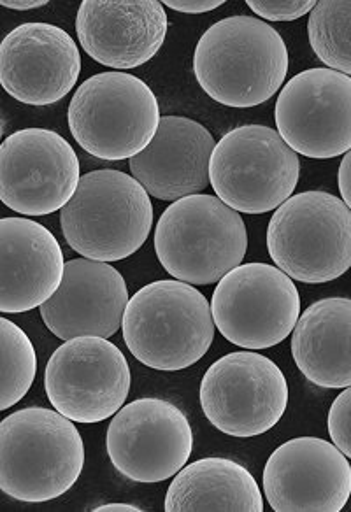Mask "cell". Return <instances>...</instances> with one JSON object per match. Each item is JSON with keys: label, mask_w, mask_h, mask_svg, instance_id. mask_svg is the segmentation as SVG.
I'll use <instances>...</instances> for the list:
<instances>
[{"label": "cell", "mask_w": 351, "mask_h": 512, "mask_svg": "<svg viewBox=\"0 0 351 512\" xmlns=\"http://www.w3.org/2000/svg\"><path fill=\"white\" fill-rule=\"evenodd\" d=\"M194 74L211 99L227 107H255L280 90L288 50L280 32L253 16H230L195 46Z\"/></svg>", "instance_id": "6da1fadb"}, {"label": "cell", "mask_w": 351, "mask_h": 512, "mask_svg": "<svg viewBox=\"0 0 351 512\" xmlns=\"http://www.w3.org/2000/svg\"><path fill=\"white\" fill-rule=\"evenodd\" d=\"M85 467V442L57 409L25 407L0 423V490L41 504L62 497Z\"/></svg>", "instance_id": "7a4b0ae2"}, {"label": "cell", "mask_w": 351, "mask_h": 512, "mask_svg": "<svg viewBox=\"0 0 351 512\" xmlns=\"http://www.w3.org/2000/svg\"><path fill=\"white\" fill-rule=\"evenodd\" d=\"M123 341L136 360L155 370L188 369L215 341L211 304L194 285L160 279L129 300Z\"/></svg>", "instance_id": "3957f363"}, {"label": "cell", "mask_w": 351, "mask_h": 512, "mask_svg": "<svg viewBox=\"0 0 351 512\" xmlns=\"http://www.w3.org/2000/svg\"><path fill=\"white\" fill-rule=\"evenodd\" d=\"M65 241L97 262H120L141 249L153 227L150 193L134 176L104 169L81 176L60 211Z\"/></svg>", "instance_id": "277c9868"}, {"label": "cell", "mask_w": 351, "mask_h": 512, "mask_svg": "<svg viewBox=\"0 0 351 512\" xmlns=\"http://www.w3.org/2000/svg\"><path fill=\"white\" fill-rule=\"evenodd\" d=\"M248 232L243 216L215 195L172 202L155 228L158 262L188 285L218 283L243 262Z\"/></svg>", "instance_id": "5b68a950"}, {"label": "cell", "mask_w": 351, "mask_h": 512, "mask_svg": "<svg viewBox=\"0 0 351 512\" xmlns=\"http://www.w3.org/2000/svg\"><path fill=\"white\" fill-rule=\"evenodd\" d=\"M267 249L278 269L323 285L351 269V209L329 192H302L281 204L267 227Z\"/></svg>", "instance_id": "8992f818"}, {"label": "cell", "mask_w": 351, "mask_h": 512, "mask_svg": "<svg viewBox=\"0 0 351 512\" xmlns=\"http://www.w3.org/2000/svg\"><path fill=\"white\" fill-rule=\"evenodd\" d=\"M76 143L95 158L118 162L139 155L160 125L155 93L127 72H101L79 86L67 111Z\"/></svg>", "instance_id": "52a82bcc"}, {"label": "cell", "mask_w": 351, "mask_h": 512, "mask_svg": "<svg viewBox=\"0 0 351 512\" xmlns=\"http://www.w3.org/2000/svg\"><path fill=\"white\" fill-rule=\"evenodd\" d=\"M301 176L299 157L278 130L243 125L216 143L209 181L216 197L237 213L266 214L285 204Z\"/></svg>", "instance_id": "ba28073f"}, {"label": "cell", "mask_w": 351, "mask_h": 512, "mask_svg": "<svg viewBox=\"0 0 351 512\" xmlns=\"http://www.w3.org/2000/svg\"><path fill=\"white\" fill-rule=\"evenodd\" d=\"M211 313L220 334L244 349H267L285 341L301 318L294 279L274 265L244 264L218 281Z\"/></svg>", "instance_id": "9c48e42d"}, {"label": "cell", "mask_w": 351, "mask_h": 512, "mask_svg": "<svg viewBox=\"0 0 351 512\" xmlns=\"http://www.w3.org/2000/svg\"><path fill=\"white\" fill-rule=\"evenodd\" d=\"M201 406L209 423L225 435L251 439L266 434L287 411V377L267 356L230 353L202 377Z\"/></svg>", "instance_id": "30bf717a"}, {"label": "cell", "mask_w": 351, "mask_h": 512, "mask_svg": "<svg viewBox=\"0 0 351 512\" xmlns=\"http://www.w3.org/2000/svg\"><path fill=\"white\" fill-rule=\"evenodd\" d=\"M130 367L122 349L102 337H76L51 355L44 388L65 418L95 425L122 409L130 393Z\"/></svg>", "instance_id": "8fae6325"}, {"label": "cell", "mask_w": 351, "mask_h": 512, "mask_svg": "<svg viewBox=\"0 0 351 512\" xmlns=\"http://www.w3.org/2000/svg\"><path fill=\"white\" fill-rule=\"evenodd\" d=\"M109 460L134 483H162L190 460L194 432L180 407L144 397L113 416L106 434Z\"/></svg>", "instance_id": "7c38bea8"}, {"label": "cell", "mask_w": 351, "mask_h": 512, "mask_svg": "<svg viewBox=\"0 0 351 512\" xmlns=\"http://www.w3.org/2000/svg\"><path fill=\"white\" fill-rule=\"evenodd\" d=\"M79 181L78 155L55 130L23 128L0 146V199L15 213L62 211Z\"/></svg>", "instance_id": "4fadbf2b"}, {"label": "cell", "mask_w": 351, "mask_h": 512, "mask_svg": "<svg viewBox=\"0 0 351 512\" xmlns=\"http://www.w3.org/2000/svg\"><path fill=\"white\" fill-rule=\"evenodd\" d=\"M281 139L302 157L329 160L351 150V76L316 67L281 88L274 109Z\"/></svg>", "instance_id": "5bb4252c"}, {"label": "cell", "mask_w": 351, "mask_h": 512, "mask_svg": "<svg viewBox=\"0 0 351 512\" xmlns=\"http://www.w3.org/2000/svg\"><path fill=\"white\" fill-rule=\"evenodd\" d=\"M262 481L276 512H339L351 497L348 456L318 437H297L274 449Z\"/></svg>", "instance_id": "9a60e30c"}, {"label": "cell", "mask_w": 351, "mask_h": 512, "mask_svg": "<svg viewBox=\"0 0 351 512\" xmlns=\"http://www.w3.org/2000/svg\"><path fill=\"white\" fill-rule=\"evenodd\" d=\"M81 55L71 34L51 23H23L0 44V83L13 99L50 106L78 83Z\"/></svg>", "instance_id": "2e32d148"}, {"label": "cell", "mask_w": 351, "mask_h": 512, "mask_svg": "<svg viewBox=\"0 0 351 512\" xmlns=\"http://www.w3.org/2000/svg\"><path fill=\"white\" fill-rule=\"evenodd\" d=\"M129 300L127 283L113 265L76 258L65 262L62 283L39 311L44 325L62 341L109 339L122 328Z\"/></svg>", "instance_id": "e0dca14e"}, {"label": "cell", "mask_w": 351, "mask_h": 512, "mask_svg": "<svg viewBox=\"0 0 351 512\" xmlns=\"http://www.w3.org/2000/svg\"><path fill=\"white\" fill-rule=\"evenodd\" d=\"M76 32L97 64L127 71L155 58L169 32V18L157 0H85Z\"/></svg>", "instance_id": "ac0fdd59"}, {"label": "cell", "mask_w": 351, "mask_h": 512, "mask_svg": "<svg viewBox=\"0 0 351 512\" xmlns=\"http://www.w3.org/2000/svg\"><path fill=\"white\" fill-rule=\"evenodd\" d=\"M215 137L208 128L183 116H162L157 134L130 158L132 176L158 200L185 199L208 188Z\"/></svg>", "instance_id": "d6986e66"}, {"label": "cell", "mask_w": 351, "mask_h": 512, "mask_svg": "<svg viewBox=\"0 0 351 512\" xmlns=\"http://www.w3.org/2000/svg\"><path fill=\"white\" fill-rule=\"evenodd\" d=\"M65 260L57 237L29 218L0 221V313H29L55 295Z\"/></svg>", "instance_id": "ffe728a7"}, {"label": "cell", "mask_w": 351, "mask_h": 512, "mask_svg": "<svg viewBox=\"0 0 351 512\" xmlns=\"http://www.w3.org/2000/svg\"><path fill=\"white\" fill-rule=\"evenodd\" d=\"M292 356L309 383L327 390L351 386V299L311 304L295 325Z\"/></svg>", "instance_id": "44dd1931"}, {"label": "cell", "mask_w": 351, "mask_h": 512, "mask_svg": "<svg viewBox=\"0 0 351 512\" xmlns=\"http://www.w3.org/2000/svg\"><path fill=\"white\" fill-rule=\"evenodd\" d=\"M167 512H262L264 497L255 477L229 458H202L174 476L165 495Z\"/></svg>", "instance_id": "7402d4cb"}, {"label": "cell", "mask_w": 351, "mask_h": 512, "mask_svg": "<svg viewBox=\"0 0 351 512\" xmlns=\"http://www.w3.org/2000/svg\"><path fill=\"white\" fill-rule=\"evenodd\" d=\"M309 44L332 71L351 76V2H316L308 22Z\"/></svg>", "instance_id": "603a6c76"}, {"label": "cell", "mask_w": 351, "mask_h": 512, "mask_svg": "<svg viewBox=\"0 0 351 512\" xmlns=\"http://www.w3.org/2000/svg\"><path fill=\"white\" fill-rule=\"evenodd\" d=\"M0 349V411H8L32 388L37 374V356L29 335L8 318L0 320Z\"/></svg>", "instance_id": "cb8c5ba5"}, {"label": "cell", "mask_w": 351, "mask_h": 512, "mask_svg": "<svg viewBox=\"0 0 351 512\" xmlns=\"http://www.w3.org/2000/svg\"><path fill=\"white\" fill-rule=\"evenodd\" d=\"M253 15L267 22H294L315 9V0H248Z\"/></svg>", "instance_id": "d4e9b609"}, {"label": "cell", "mask_w": 351, "mask_h": 512, "mask_svg": "<svg viewBox=\"0 0 351 512\" xmlns=\"http://www.w3.org/2000/svg\"><path fill=\"white\" fill-rule=\"evenodd\" d=\"M327 423L332 442L351 458V386L332 402Z\"/></svg>", "instance_id": "484cf974"}, {"label": "cell", "mask_w": 351, "mask_h": 512, "mask_svg": "<svg viewBox=\"0 0 351 512\" xmlns=\"http://www.w3.org/2000/svg\"><path fill=\"white\" fill-rule=\"evenodd\" d=\"M162 4L178 13L202 15V13H209L213 9L220 8L225 2L223 0H165Z\"/></svg>", "instance_id": "4316f807"}, {"label": "cell", "mask_w": 351, "mask_h": 512, "mask_svg": "<svg viewBox=\"0 0 351 512\" xmlns=\"http://www.w3.org/2000/svg\"><path fill=\"white\" fill-rule=\"evenodd\" d=\"M339 192L344 204L351 209V150L344 155L343 162L339 165Z\"/></svg>", "instance_id": "83f0119b"}, {"label": "cell", "mask_w": 351, "mask_h": 512, "mask_svg": "<svg viewBox=\"0 0 351 512\" xmlns=\"http://www.w3.org/2000/svg\"><path fill=\"white\" fill-rule=\"evenodd\" d=\"M4 8L15 9V11H30V9L43 8L50 4L48 0H0Z\"/></svg>", "instance_id": "f1b7e54d"}, {"label": "cell", "mask_w": 351, "mask_h": 512, "mask_svg": "<svg viewBox=\"0 0 351 512\" xmlns=\"http://www.w3.org/2000/svg\"><path fill=\"white\" fill-rule=\"evenodd\" d=\"M95 512H118V511H127V512H139L143 511V509H139L136 505L130 504H106L99 505V507H95Z\"/></svg>", "instance_id": "f546056e"}]
</instances>
